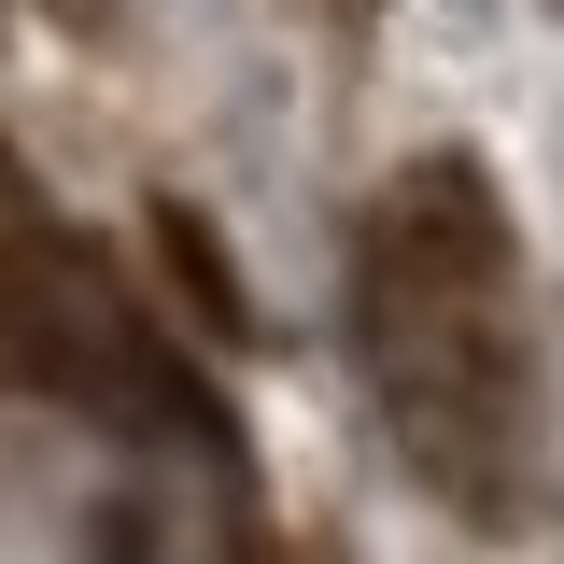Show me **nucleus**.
<instances>
[{
    "label": "nucleus",
    "instance_id": "obj_1",
    "mask_svg": "<svg viewBox=\"0 0 564 564\" xmlns=\"http://www.w3.org/2000/svg\"><path fill=\"white\" fill-rule=\"evenodd\" d=\"M352 352H367L381 437L437 508L466 522L536 508V325H522V240L480 155H410L367 198Z\"/></svg>",
    "mask_w": 564,
    "mask_h": 564
}]
</instances>
